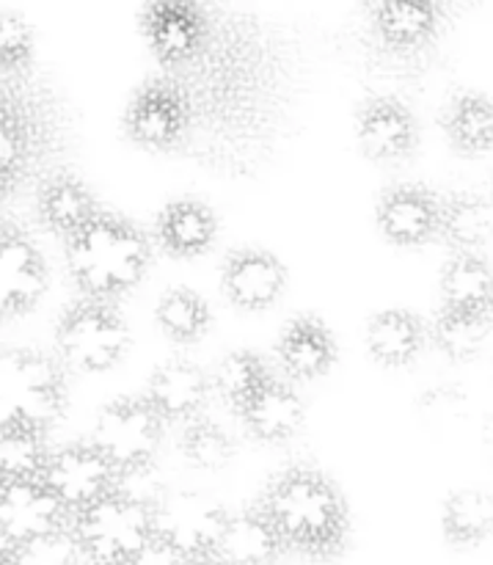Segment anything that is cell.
<instances>
[{
	"mask_svg": "<svg viewBox=\"0 0 493 565\" xmlns=\"http://www.w3.org/2000/svg\"><path fill=\"white\" fill-rule=\"evenodd\" d=\"M246 14L213 9V25L193 61L174 72L176 86L191 105L193 130L215 141L240 143L262 132L274 110V47Z\"/></svg>",
	"mask_w": 493,
	"mask_h": 565,
	"instance_id": "6da1fadb",
	"label": "cell"
},
{
	"mask_svg": "<svg viewBox=\"0 0 493 565\" xmlns=\"http://www.w3.org/2000/svg\"><path fill=\"white\" fill-rule=\"evenodd\" d=\"M287 550L309 557H331L345 550L351 511L340 486L312 467H290L276 475L259 500Z\"/></svg>",
	"mask_w": 493,
	"mask_h": 565,
	"instance_id": "7a4b0ae2",
	"label": "cell"
},
{
	"mask_svg": "<svg viewBox=\"0 0 493 565\" xmlns=\"http://www.w3.org/2000/svg\"><path fill=\"white\" fill-rule=\"evenodd\" d=\"M66 259L86 298L110 303L141 285L152 265V241L132 221L97 213L86 230L72 237Z\"/></svg>",
	"mask_w": 493,
	"mask_h": 565,
	"instance_id": "3957f363",
	"label": "cell"
},
{
	"mask_svg": "<svg viewBox=\"0 0 493 565\" xmlns=\"http://www.w3.org/2000/svg\"><path fill=\"white\" fill-rule=\"evenodd\" d=\"M66 412L58 362L36 351H0V430L47 434Z\"/></svg>",
	"mask_w": 493,
	"mask_h": 565,
	"instance_id": "277c9868",
	"label": "cell"
},
{
	"mask_svg": "<svg viewBox=\"0 0 493 565\" xmlns=\"http://www.w3.org/2000/svg\"><path fill=\"white\" fill-rule=\"evenodd\" d=\"M72 533L88 563L127 565L152 541V508L114 491L75 513Z\"/></svg>",
	"mask_w": 493,
	"mask_h": 565,
	"instance_id": "5b68a950",
	"label": "cell"
},
{
	"mask_svg": "<svg viewBox=\"0 0 493 565\" xmlns=\"http://www.w3.org/2000/svg\"><path fill=\"white\" fill-rule=\"evenodd\" d=\"M55 348L69 367L81 373H105L125 359L130 329L110 303L86 298L61 315Z\"/></svg>",
	"mask_w": 493,
	"mask_h": 565,
	"instance_id": "8992f818",
	"label": "cell"
},
{
	"mask_svg": "<svg viewBox=\"0 0 493 565\" xmlns=\"http://www.w3.org/2000/svg\"><path fill=\"white\" fill-rule=\"evenodd\" d=\"M165 423L147 397H116L94 423L92 445L103 452L116 475L152 467L163 441Z\"/></svg>",
	"mask_w": 493,
	"mask_h": 565,
	"instance_id": "52a82bcc",
	"label": "cell"
},
{
	"mask_svg": "<svg viewBox=\"0 0 493 565\" xmlns=\"http://www.w3.org/2000/svg\"><path fill=\"white\" fill-rule=\"evenodd\" d=\"M229 511L202 491H163L152 505V530L160 541L174 546L187 563L215 555Z\"/></svg>",
	"mask_w": 493,
	"mask_h": 565,
	"instance_id": "ba28073f",
	"label": "cell"
},
{
	"mask_svg": "<svg viewBox=\"0 0 493 565\" xmlns=\"http://www.w3.org/2000/svg\"><path fill=\"white\" fill-rule=\"evenodd\" d=\"M193 119L185 94L174 77H149L125 110V132L149 152H174L191 141Z\"/></svg>",
	"mask_w": 493,
	"mask_h": 565,
	"instance_id": "9c48e42d",
	"label": "cell"
},
{
	"mask_svg": "<svg viewBox=\"0 0 493 565\" xmlns=\"http://www.w3.org/2000/svg\"><path fill=\"white\" fill-rule=\"evenodd\" d=\"M116 478V469L92 441L53 450L42 475L44 486L58 497L72 516L114 494Z\"/></svg>",
	"mask_w": 493,
	"mask_h": 565,
	"instance_id": "30bf717a",
	"label": "cell"
},
{
	"mask_svg": "<svg viewBox=\"0 0 493 565\" xmlns=\"http://www.w3.org/2000/svg\"><path fill=\"white\" fill-rule=\"evenodd\" d=\"M213 9L199 3H149L141 11V31L154 58L174 72L199 55L210 36Z\"/></svg>",
	"mask_w": 493,
	"mask_h": 565,
	"instance_id": "8fae6325",
	"label": "cell"
},
{
	"mask_svg": "<svg viewBox=\"0 0 493 565\" xmlns=\"http://www.w3.org/2000/svg\"><path fill=\"white\" fill-rule=\"evenodd\" d=\"M356 138L362 152L375 163H403L419 147V121L403 99L378 94L358 108Z\"/></svg>",
	"mask_w": 493,
	"mask_h": 565,
	"instance_id": "7c38bea8",
	"label": "cell"
},
{
	"mask_svg": "<svg viewBox=\"0 0 493 565\" xmlns=\"http://www.w3.org/2000/svg\"><path fill=\"white\" fill-rule=\"evenodd\" d=\"M375 224L392 246L419 248L439 237L441 199L417 182L392 185L378 196Z\"/></svg>",
	"mask_w": 493,
	"mask_h": 565,
	"instance_id": "4fadbf2b",
	"label": "cell"
},
{
	"mask_svg": "<svg viewBox=\"0 0 493 565\" xmlns=\"http://www.w3.org/2000/svg\"><path fill=\"white\" fill-rule=\"evenodd\" d=\"M221 290L246 312H265L287 290V265L259 246L232 248L221 265Z\"/></svg>",
	"mask_w": 493,
	"mask_h": 565,
	"instance_id": "5bb4252c",
	"label": "cell"
},
{
	"mask_svg": "<svg viewBox=\"0 0 493 565\" xmlns=\"http://www.w3.org/2000/svg\"><path fill=\"white\" fill-rule=\"evenodd\" d=\"M447 9L436 0H381L367 6L373 36L392 53H419L444 28Z\"/></svg>",
	"mask_w": 493,
	"mask_h": 565,
	"instance_id": "9a60e30c",
	"label": "cell"
},
{
	"mask_svg": "<svg viewBox=\"0 0 493 565\" xmlns=\"http://www.w3.org/2000/svg\"><path fill=\"white\" fill-rule=\"evenodd\" d=\"M0 527L22 546L42 535L69 530L72 513L61 505L42 478L11 480L6 494L0 497Z\"/></svg>",
	"mask_w": 493,
	"mask_h": 565,
	"instance_id": "2e32d148",
	"label": "cell"
},
{
	"mask_svg": "<svg viewBox=\"0 0 493 565\" xmlns=\"http://www.w3.org/2000/svg\"><path fill=\"white\" fill-rule=\"evenodd\" d=\"M47 290L42 252L20 230L0 226V318L28 312Z\"/></svg>",
	"mask_w": 493,
	"mask_h": 565,
	"instance_id": "e0dca14e",
	"label": "cell"
},
{
	"mask_svg": "<svg viewBox=\"0 0 493 565\" xmlns=\"http://www.w3.org/2000/svg\"><path fill=\"white\" fill-rule=\"evenodd\" d=\"M274 356L287 379L314 381L334 370L340 345L325 320L318 315H298L281 329Z\"/></svg>",
	"mask_w": 493,
	"mask_h": 565,
	"instance_id": "ac0fdd59",
	"label": "cell"
},
{
	"mask_svg": "<svg viewBox=\"0 0 493 565\" xmlns=\"http://www.w3.org/2000/svg\"><path fill=\"white\" fill-rule=\"evenodd\" d=\"M213 395V379L191 359H169L154 367L147 386V401L163 423H193L202 417Z\"/></svg>",
	"mask_w": 493,
	"mask_h": 565,
	"instance_id": "d6986e66",
	"label": "cell"
},
{
	"mask_svg": "<svg viewBox=\"0 0 493 565\" xmlns=\"http://www.w3.org/2000/svg\"><path fill=\"white\" fill-rule=\"evenodd\" d=\"M248 436L265 445H285L303 428L307 408L290 381L274 379L237 412Z\"/></svg>",
	"mask_w": 493,
	"mask_h": 565,
	"instance_id": "ffe728a7",
	"label": "cell"
},
{
	"mask_svg": "<svg viewBox=\"0 0 493 565\" xmlns=\"http://www.w3.org/2000/svg\"><path fill=\"white\" fill-rule=\"evenodd\" d=\"M218 215L199 199H174L154 221V241L169 257H202L218 241Z\"/></svg>",
	"mask_w": 493,
	"mask_h": 565,
	"instance_id": "44dd1931",
	"label": "cell"
},
{
	"mask_svg": "<svg viewBox=\"0 0 493 565\" xmlns=\"http://www.w3.org/2000/svg\"><path fill=\"white\" fill-rule=\"evenodd\" d=\"M285 550L270 519L254 505L229 513L213 557L224 565H274Z\"/></svg>",
	"mask_w": 493,
	"mask_h": 565,
	"instance_id": "7402d4cb",
	"label": "cell"
},
{
	"mask_svg": "<svg viewBox=\"0 0 493 565\" xmlns=\"http://www.w3.org/2000/svg\"><path fill=\"white\" fill-rule=\"evenodd\" d=\"M428 326L411 309H384L367 320L364 345L369 356L384 367H408L419 359L425 342L430 340Z\"/></svg>",
	"mask_w": 493,
	"mask_h": 565,
	"instance_id": "603a6c76",
	"label": "cell"
},
{
	"mask_svg": "<svg viewBox=\"0 0 493 565\" xmlns=\"http://www.w3.org/2000/svg\"><path fill=\"white\" fill-rule=\"evenodd\" d=\"M39 218L53 232L64 235L66 241L86 230L97 218V199L86 185L72 174H55L42 182L36 196Z\"/></svg>",
	"mask_w": 493,
	"mask_h": 565,
	"instance_id": "cb8c5ba5",
	"label": "cell"
},
{
	"mask_svg": "<svg viewBox=\"0 0 493 565\" xmlns=\"http://www.w3.org/2000/svg\"><path fill=\"white\" fill-rule=\"evenodd\" d=\"M441 130L452 149L463 154H483L493 149V97L463 88L441 110Z\"/></svg>",
	"mask_w": 493,
	"mask_h": 565,
	"instance_id": "d4e9b609",
	"label": "cell"
},
{
	"mask_svg": "<svg viewBox=\"0 0 493 565\" xmlns=\"http://www.w3.org/2000/svg\"><path fill=\"white\" fill-rule=\"evenodd\" d=\"M439 237L456 252H478L493 237V204L472 191L441 199Z\"/></svg>",
	"mask_w": 493,
	"mask_h": 565,
	"instance_id": "484cf974",
	"label": "cell"
},
{
	"mask_svg": "<svg viewBox=\"0 0 493 565\" xmlns=\"http://www.w3.org/2000/svg\"><path fill=\"white\" fill-rule=\"evenodd\" d=\"M444 307L489 312L493 301V268L478 252H456L439 276Z\"/></svg>",
	"mask_w": 493,
	"mask_h": 565,
	"instance_id": "4316f807",
	"label": "cell"
},
{
	"mask_svg": "<svg viewBox=\"0 0 493 565\" xmlns=\"http://www.w3.org/2000/svg\"><path fill=\"white\" fill-rule=\"evenodd\" d=\"M493 331L489 312L480 309L444 307L430 323V342L444 353L450 362H472L485 348Z\"/></svg>",
	"mask_w": 493,
	"mask_h": 565,
	"instance_id": "83f0119b",
	"label": "cell"
},
{
	"mask_svg": "<svg viewBox=\"0 0 493 565\" xmlns=\"http://www.w3.org/2000/svg\"><path fill=\"white\" fill-rule=\"evenodd\" d=\"M441 533L458 550L480 546L493 535V494L483 489H461L441 508Z\"/></svg>",
	"mask_w": 493,
	"mask_h": 565,
	"instance_id": "f1b7e54d",
	"label": "cell"
},
{
	"mask_svg": "<svg viewBox=\"0 0 493 565\" xmlns=\"http://www.w3.org/2000/svg\"><path fill=\"white\" fill-rule=\"evenodd\" d=\"M154 320L169 340L180 342V345H193L213 329V309L202 292L191 290V287H171L160 296Z\"/></svg>",
	"mask_w": 493,
	"mask_h": 565,
	"instance_id": "f546056e",
	"label": "cell"
},
{
	"mask_svg": "<svg viewBox=\"0 0 493 565\" xmlns=\"http://www.w3.org/2000/svg\"><path fill=\"white\" fill-rule=\"evenodd\" d=\"M39 125L31 108L11 94H0V174L20 180L36 152Z\"/></svg>",
	"mask_w": 493,
	"mask_h": 565,
	"instance_id": "4dcf8cb0",
	"label": "cell"
},
{
	"mask_svg": "<svg viewBox=\"0 0 493 565\" xmlns=\"http://www.w3.org/2000/svg\"><path fill=\"white\" fill-rule=\"evenodd\" d=\"M213 392L226 403L229 408H235V414L274 379V370L265 362L259 353L254 351H232L226 353L218 362V367L213 370Z\"/></svg>",
	"mask_w": 493,
	"mask_h": 565,
	"instance_id": "1f68e13d",
	"label": "cell"
},
{
	"mask_svg": "<svg viewBox=\"0 0 493 565\" xmlns=\"http://www.w3.org/2000/svg\"><path fill=\"white\" fill-rule=\"evenodd\" d=\"M180 450L202 472H221L235 458V439L224 425L199 417L182 430Z\"/></svg>",
	"mask_w": 493,
	"mask_h": 565,
	"instance_id": "d6a6232c",
	"label": "cell"
},
{
	"mask_svg": "<svg viewBox=\"0 0 493 565\" xmlns=\"http://www.w3.org/2000/svg\"><path fill=\"white\" fill-rule=\"evenodd\" d=\"M50 450L44 434L31 428L0 430V472L11 480H36L44 475Z\"/></svg>",
	"mask_w": 493,
	"mask_h": 565,
	"instance_id": "836d02e7",
	"label": "cell"
},
{
	"mask_svg": "<svg viewBox=\"0 0 493 565\" xmlns=\"http://www.w3.org/2000/svg\"><path fill=\"white\" fill-rule=\"evenodd\" d=\"M417 414L430 434L452 436L467 425L472 406H469V395L461 386L441 384L419 397Z\"/></svg>",
	"mask_w": 493,
	"mask_h": 565,
	"instance_id": "e575fe53",
	"label": "cell"
},
{
	"mask_svg": "<svg viewBox=\"0 0 493 565\" xmlns=\"http://www.w3.org/2000/svg\"><path fill=\"white\" fill-rule=\"evenodd\" d=\"M81 544H77L75 533L69 530H58V533L42 535L36 541H28L20 546L14 565H86Z\"/></svg>",
	"mask_w": 493,
	"mask_h": 565,
	"instance_id": "d590c367",
	"label": "cell"
},
{
	"mask_svg": "<svg viewBox=\"0 0 493 565\" xmlns=\"http://www.w3.org/2000/svg\"><path fill=\"white\" fill-rule=\"evenodd\" d=\"M33 55V28L14 11H0V72L22 70Z\"/></svg>",
	"mask_w": 493,
	"mask_h": 565,
	"instance_id": "8d00e7d4",
	"label": "cell"
},
{
	"mask_svg": "<svg viewBox=\"0 0 493 565\" xmlns=\"http://www.w3.org/2000/svg\"><path fill=\"white\" fill-rule=\"evenodd\" d=\"M127 565H187V561L174 550V546H169L165 541H160L158 535H152V541H149V544Z\"/></svg>",
	"mask_w": 493,
	"mask_h": 565,
	"instance_id": "74e56055",
	"label": "cell"
},
{
	"mask_svg": "<svg viewBox=\"0 0 493 565\" xmlns=\"http://www.w3.org/2000/svg\"><path fill=\"white\" fill-rule=\"evenodd\" d=\"M20 555V544L0 527V565H14Z\"/></svg>",
	"mask_w": 493,
	"mask_h": 565,
	"instance_id": "f35d334b",
	"label": "cell"
},
{
	"mask_svg": "<svg viewBox=\"0 0 493 565\" xmlns=\"http://www.w3.org/2000/svg\"><path fill=\"white\" fill-rule=\"evenodd\" d=\"M483 441H485V447L493 452V412L485 417V423H483Z\"/></svg>",
	"mask_w": 493,
	"mask_h": 565,
	"instance_id": "ab89813d",
	"label": "cell"
},
{
	"mask_svg": "<svg viewBox=\"0 0 493 565\" xmlns=\"http://www.w3.org/2000/svg\"><path fill=\"white\" fill-rule=\"evenodd\" d=\"M6 489H9V478H6V475L0 472V497L6 494Z\"/></svg>",
	"mask_w": 493,
	"mask_h": 565,
	"instance_id": "60d3db41",
	"label": "cell"
},
{
	"mask_svg": "<svg viewBox=\"0 0 493 565\" xmlns=\"http://www.w3.org/2000/svg\"><path fill=\"white\" fill-rule=\"evenodd\" d=\"M187 565H224V563H218V561H215V557H207V561H199V563H187Z\"/></svg>",
	"mask_w": 493,
	"mask_h": 565,
	"instance_id": "b9f144b4",
	"label": "cell"
},
{
	"mask_svg": "<svg viewBox=\"0 0 493 565\" xmlns=\"http://www.w3.org/2000/svg\"><path fill=\"white\" fill-rule=\"evenodd\" d=\"M489 315H491V320H493V301H491V307H489Z\"/></svg>",
	"mask_w": 493,
	"mask_h": 565,
	"instance_id": "7bdbcfd3",
	"label": "cell"
},
{
	"mask_svg": "<svg viewBox=\"0 0 493 565\" xmlns=\"http://www.w3.org/2000/svg\"><path fill=\"white\" fill-rule=\"evenodd\" d=\"M86 565H99V563H86Z\"/></svg>",
	"mask_w": 493,
	"mask_h": 565,
	"instance_id": "ee69618b",
	"label": "cell"
}]
</instances>
